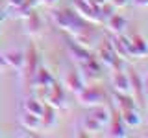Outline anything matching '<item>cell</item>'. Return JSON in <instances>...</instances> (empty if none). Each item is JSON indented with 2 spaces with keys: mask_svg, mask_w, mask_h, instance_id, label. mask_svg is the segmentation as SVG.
I'll list each match as a JSON object with an SVG mask.
<instances>
[{
  "mask_svg": "<svg viewBox=\"0 0 148 138\" xmlns=\"http://www.w3.org/2000/svg\"><path fill=\"white\" fill-rule=\"evenodd\" d=\"M100 2H104V0H100Z\"/></svg>",
  "mask_w": 148,
  "mask_h": 138,
  "instance_id": "4dcf8cb0",
  "label": "cell"
},
{
  "mask_svg": "<svg viewBox=\"0 0 148 138\" xmlns=\"http://www.w3.org/2000/svg\"><path fill=\"white\" fill-rule=\"evenodd\" d=\"M58 2H59V0H39V4H43V6H50V7L56 6Z\"/></svg>",
  "mask_w": 148,
  "mask_h": 138,
  "instance_id": "cb8c5ba5",
  "label": "cell"
},
{
  "mask_svg": "<svg viewBox=\"0 0 148 138\" xmlns=\"http://www.w3.org/2000/svg\"><path fill=\"white\" fill-rule=\"evenodd\" d=\"M128 74V81H130V96L133 98V101L137 103L139 109H145L146 98H145V89H143V77L135 68L126 70Z\"/></svg>",
  "mask_w": 148,
  "mask_h": 138,
  "instance_id": "52a82bcc",
  "label": "cell"
},
{
  "mask_svg": "<svg viewBox=\"0 0 148 138\" xmlns=\"http://www.w3.org/2000/svg\"><path fill=\"white\" fill-rule=\"evenodd\" d=\"M39 120H41V129H52V127H56V123H58V109L52 107V105H48V103H45Z\"/></svg>",
  "mask_w": 148,
  "mask_h": 138,
  "instance_id": "2e32d148",
  "label": "cell"
},
{
  "mask_svg": "<svg viewBox=\"0 0 148 138\" xmlns=\"http://www.w3.org/2000/svg\"><path fill=\"white\" fill-rule=\"evenodd\" d=\"M50 18H52V22L59 30H63L65 33H69V37H72L76 43H80L82 46L92 50V52H95V48L102 41V35H100V31L96 30V24L82 18L72 7H63V9L54 7L52 11H50Z\"/></svg>",
  "mask_w": 148,
  "mask_h": 138,
  "instance_id": "6da1fadb",
  "label": "cell"
},
{
  "mask_svg": "<svg viewBox=\"0 0 148 138\" xmlns=\"http://www.w3.org/2000/svg\"><path fill=\"white\" fill-rule=\"evenodd\" d=\"M95 55H96V59L102 63V66L104 68H108V70H120V57L117 53L113 52V48H111V44H109V39H102L98 46L95 48Z\"/></svg>",
  "mask_w": 148,
  "mask_h": 138,
  "instance_id": "277c9868",
  "label": "cell"
},
{
  "mask_svg": "<svg viewBox=\"0 0 148 138\" xmlns=\"http://www.w3.org/2000/svg\"><path fill=\"white\" fill-rule=\"evenodd\" d=\"M78 72L82 74L83 81L85 83H96L102 79V76H104V66H102V63L96 59V55H92L91 59H87V61H82L78 63Z\"/></svg>",
  "mask_w": 148,
  "mask_h": 138,
  "instance_id": "8992f818",
  "label": "cell"
},
{
  "mask_svg": "<svg viewBox=\"0 0 148 138\" xmlns=\"http://www.w3.org/2000/svg\"><path fill=\"white\" fill-rule=\"evenodd\" d=\"M22 20H24V31H26V35L39 37L41 33H43V18H41V15L35 11V9H32L30 13H26V15L22 17Z\"/></svg>",
  "mask_w": 148,
  "mask_h": 138,
  "instance_id": "8fae6325",
  "label": "cell"
},
{
  "mask_svg": "<svg viewBox=\"0 0 148 138\" xmlns=\"http://www.w3.org/2000/svg\"><path fill=\"white\" fill-rule=\"evenodd\" d=\"M78 98V103L83 105V107H96V105H106L109 101L108 94H106V90L102 89V87L95 85V83H89V85H85L83 89L76 94Z\"/></svg>",
  "mask_w": 148,
  "mask_h": 138,
  "instance_id": "3957f363",
  "label": "cell"
},
{
  "mask_svg": "<svg viewBox=\"0 0 148 138\" xmlns=\"http://www.w3.org/2000/svg\"><path fill=\"white\" fill-rule=\"evenodd\" d=\"M143 89H145V98H146V101H148V76L143 79Z\"/></svg>",
  "mask_w": 148,
  "mask_h": 138,
  "instance_id": "484cf974",
  "label": "cell"
},
{
  "mask_svg": "<svg viewBox=\"0 0 148 138\" xmlns=\"http://www.w3.org/2000/svg\"><path fill=\"white\" fill-rule=\"evenodd\" d=\"M21 2L22 0H8V6H9V9H15L17 6H21Z\"/></svg>",
  "mask_w": 148,
  "mask_h": 138,
  "instance_id": "d4e9b609",
  "label": "cell"
},
{
  "mask_svg": "<svg viewBox=\"0 0 148 138\" xmlns=\"http://www.w3.org/2000/svg\"><path fill=\"white\" fill-rule=\"evenodd\" d=\"M109 44H111V48H113V52L119 55L120 59H124V61H130V53H128V50H126V44H124V41H122V35H113V37H109Z\"/></svg>",
  "mask_w": 148,
  "mask_h": 138,
  "instance_id": "ffe728a7",
  "label": "cell"
},
{
  "mask_svg": "<svg viewBox=\"0 0 148 138\" xmlns=\"http://www.w3.org/2000/svg\"><path fill=\"white\" fill-rule=\"evenodd\" d=\"M85 85H87V83L83 81V77H82V74L78 72V68H71V70H67V74H65V77H63L65 90L72 92V94H78Z\"/></svg>",
  "mask_w": 148,
  "mask_h": 138,
  "instance_id": "7c38bea8",
  "label": "cell"
},
{
  "mask_svg": "<svg viewBox=\"0 0 148 138\" xmlns=\"http://www.w3.org/2000/svg\"><path fill=\"white\" fill-rule=\"evenodd\" d=\"M43 101L48 103V105H52V107H56V109H67L69 107V103H67V90H65L63 83L54 79L52 85L46 87Z\"/></svg>",
  "mask_w": 148,
  "mask_h": 138,
  "instance_id": "5b68a950",
  "label": "cell"
},
{
  "mask_svg": "<svg viewBox=\"0 0 148 138\" xmlns=\"http://www.w3.org/2000/svg\"><path fill=\"white\" fill-rule=\"evenodd\" d=\"M4 59H6L8 66L15 68L18 72V68L22 66V61H24V52L22 50H9V52H4Z\"/></svg>",
  "mask_w": 148,
  "mask_h": 138,
  "instance_id": "44dd1931",
  "label": "cell"
},
{
  "mask_svg": "<svg viewBox=\"0 0 148 138\" xmlns=\"http://www.w3.org/2000/svg\"><path fill=\"white\" fill-rule=\"evenodd\" d=\"M21 107H22V110H26V112H32V114H35V116H41L43 107H45V101H41L39 98H35L34 94H30V96H26V98L22 99Z\"/></svg>",
  "mask_w": 148,
  "mask_h": 138,
  "instance_id": "e0dca14e",
  "label": "cell"
},
{
  "mask_svg": "<svg viewBox=\"0 0 148 138\" xmlns=\"http://www.w3.org/2000/svg\"><path fill=\"white\" fill-rule=\"evenodd\" d=\"M0 66H8V64H6V59H4V52H0Z\"/></svg>",
  "mask_w": 148,
  "mask_h": 138,
  "instance_id": "83f0119b",
  "label": "cell"
},
{
  "mask_svg": "<svg viewBox=\"0 0 148 138\" xmlns=\"http://www.w3.org/2000/svg\"><path fill=\"white\" fill-rule=\"evenodd\" d=\"M128 41L132 43V48H133V59H143L145 55L148 53V41L143 37L139 31H133V33L126 35Z\"/></svg>",
  "mask_w": 148,
  "mask_h": 138,
  "instance_id": "4fadbf2b",
  "label": "cell"
},
{
  "mask_svg": "<svg viewBox=\"0 0 148 138\" xmlns=\"http://www.w3.org/2000/svg\"><path fill=\"white\" fill-rule=\"evenodd\" d=\"M6 17H8V11H6L4 7H0V22H2L4 18H6Z\"/></svg>",
  "mask_w": 148,
  "mask_h": 138,
  "instance_id": "4316f807",
  "label": "cell"
},
{
  "mask_svg": "<svg viewBox=\"0 0 148 138\" xmlns=\"http://www.w3.org/2000/svg\"><path fill=\"white\" fill-rule=\"evenodd\" d=\"M111 89L115 92H122V94H130V81L128 74L120 68V70L111 72Z\"/></svg>",
  "mask_w": 148,
  "mask_h": 138,
  "instance_id": "9a60e30c",
  "label": "cell"
},
{
  "mask_svg": "<svg viewBox=\"0 0 148 138\" xmlns=\"http://www.w3.org/2000/svg\"><path fill=\"white\" fill-rule=\"evenodd\" d=\"M41 64V57H39V50H37L35 43H28L26 50H24V61H22V66L18 68V76H21V85L24 92L32 90V85H34V77L35 72Z\"/></svg>",
  "mask_w": 148,
  "mask_h": 138,
  "instance_id": "7a4b0ae2",
  "label": "cell"
},
{
  "mask_svg": "<svg viewBox=\"0 0 148 138\" xmlns=\"http://www.w3.org/2000/svg\"><path fill=\"white\" fill-rule=\"evenodd\" d=\"M18 122H21V125H22L24 131H39V129H41L39 116H35V114H32V112H26V110H22V112H21Z\"/></svg>",
  "mask_w": 148,
  "mask_h": 138,
  "instance_id": "d6986e66",
  "label": "cell"
},
{
  "mask_svg": "<svg viewBox=\"0 0 148 138\" xmlns=\"http://www.w3.org/2000/svg\"><path fill=\"white\" fill-rule=\"evenodd\" d=\"M65 44H67L69 55L72 57V61H76V64L82 63V61H87V59H91L92 55H95V52H92V50L85 48V46H82L80 43H76L72 37H67V39H65Z\"/></svg>",
  "mask_w": 148,
  "mask_h": 138,
  "instance_id": "9c48e42d",
  "label": "cell"
},
{
  "mask_svg": "<svg viewBox=\"0 0 148 138\" xmlns=\"http://www.w3.org/2000/svg\"><path fill=\"white\" fill-rule=\"evenodd\" d=\"M120 118H122V122L126 123L128 127H139L143 123V116H141V109L139 107H132L128 110H122V112H119Z\"/></svg>",
  "mask_w": 148,
  "mask_h": 138,
  "instance_id": "ac0fdd59",
  "label": "cell"
},
{
  "mask_svg": "<svg viewBox=\"0 0 148 138\" xmlns=\"http://www.w3.org/2000/svg\"><path fill=\"white\" fill-rule=\"evenodd\" d=\"M72 9L82 18H85V20H89V22H92V24H96V26L104 22V18L100 17L98 9L92 6V4H89L87 0H72Z\"/></svg>",
  "mask_w": 148,
  "mask_h": 138,
  "instance_id": "ba28073f",
  "label": "cell"
},
{
  "mask_svg": "<svg viewBox=\"0 0 148 138\" xmlns=\"http://www.w3.org/2000/svg\"><path fill=\"white\" fill-rule=\"evenodd\" d=\"M21 136H37L35 133H21Z\"/></svg>",
  "mask_w": 148,
  "mask_h": 138,
  "instance_id": "f1b7e54d",
  "label": "cell"
},
{
  "mask_svg": "<svg viewBox=\"0 0 148 138\" xmlns=\"http://www.w3.org/2000/svg\"><path fill=\"white\" fill-rule=\"evenodd\" d=\"M133 6H137V7H148V0H133Z\"/></svg>",
  "mask_w": 148,
  "mask_h": 138,
  "instance_id": "603a6c76",
  "label": "cell"
},
{
  "mask_svg": "<svg viewBox=\"0 0 148 138\" xmlns=\"http://www.w3.org/2000/svg\"><path fill=\"white\" fill-rule=\"evenodd\" d=\"M104 22H106V28H108L113 35H122L128 28V18L124 15H120V13H113V15L108 17Z\"/></svg>",
  "mask_w": 148,
  "mask_h": 138,
  "instance_id": "5bb4252c",
  "label": "cell"
},
{
  "mask_svg": "<svg viewBox=\"0 0 148 138\" xmlns=\"http://www.w3.org/2000/svg\"><path fill=\"white\" fill-rule=\"evenodd\" d=\"M111 4H113L115 7H124V6H128V2L130 0H109Z\"/></svg>",
  "mask_w": 148,
  "mask_h": 138,
  "instance_id": "7402d4cb",
  "label": "cell"
},
{
  "mask_svg": "<svg viewBox=\"0 0 148 138\" xmlns=\"http://www.w3.org/2000/svg\"><path fill=\"white\" fill-rule=\"evenodd\" d=\"M0 136H2V133H0Z\"/></svg>",
  "mask_w": 148,
  "mask_h": 138,
  "instance_id": "f546056e",
  "label": "cell"
},
{
  "mask_svg": "<svg viewBox=\"0 0 148 138\" xmlns=\"http://www.w3.org/2000/svg\"><path fill=\"white\" fill-rule=\"evenodd\" d=\"M108 136H111V138H124V136H128V125L122 122L119 110L115 109L113 105H111V120H109V125H108Z\"/></svg>",
  "mask_w": 148,
  "mask_h": 138,
  "instance_id": "30bf717a",
  "label": "cell"
}]
</instances>
